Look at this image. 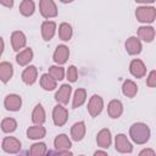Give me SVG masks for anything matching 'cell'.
Returning a JSON list of instances; mask_svg holds the SVG:
<instances>
[{"instance_id": "1", "label": "cell", "mask_w": 156, "mask_h": 156, "mask_svg": "<svg viewBox=\"0 0 156 156\" xmlns=\"http://www.w3.org/2000/svg\"><path fill=\"white\" fill-rule=\"evenodd\" d=\"M129 135H130V139L134 143H136L139 145L145 144L150 139V128L145 123L136 122L130 127Z\"/></svg>"}, {"instance_id": "2", "label": "cell", "mask_w": 156, "mask_h": 156, "mask_svg": "<svg viewBox=\"0 0 156 156\" xmlns=\"http://www.w3.org/2000/svg\"><path fill=\"white\" fill-rule=\"evenodd\" d=\"M135 17L141 23H152L156 17V9L152 6H140L135 11Z\"/></svg>"}, {"instance_id": "3", "label": "cell", "mask_w": 156, "mask_h": 156, "mask_svg": "<svg viewBox=\"0 0 156 156\" xmlns=\"http://www.w3.org/2000/svg\"><path fill=\"white\" fill-rule=\"evenodd\" d=\"M39 9L44 18H52L57 16V7L54 0H40Z\"/></svg>"}, {"instance_id": "4", "label": "cell", "mask_w": 156, "mask_h": 156, "mask_svg": "<svg viewBox=\"0 0 156 156\" xmlns=\"http://www.w3.org/2000/svg\"><path fill=\"white\" fill-rule=\"evenodd\" d=\"M52 119L55 126L62 127L68 119V111L62 105H56L52 111Z\"/></svg>"}, {"instance_id": "5", "label": "cell", "mask_w": 156, "mask_h": 156, "mask_svg": "<svg viewBox=\"0 0 156 156\" xmlns=\"http://www.w3.org/2000/svg\"><path fill=\"white\" fill-rule=\"evenodd\" d=\"M102 107H104V101H102V98L99 96V95H93L88 102V111H89V115L91 117H96L101 111H102Z\"/></svg>"}, {"instance_id": "6", "label": "cell", "mask_w": 156, "mask_h": 156, "mask_svg": "<svg viewBox=\"0 0 156 156\" xmlns=\"http://www.w3.org/2000/svg\"><path fill=\"white\" fill-rule=\"evenodd\" d=\"M2 150L9 154H17L21 150V141L13 136H6L2 140Z\"/></svg>"}, {"instance_id": "7", "label": "cell", "mask_w": 156, "mask_h": 156, "mask_svg": "<svg viewBox=\"0 0 156 156\" xmlns=\"http://www.w3.org/2000/svg\"><path fill=\"white\" fill-rule=\"evenodd\" d=\"M115 147L118 152L126 154V152H132L133 146L129 143V140L127 139V136L124 134H117L116 135V140H115Z\"/></svg>"}, {"instance_id": "8", "label": "cell", "mask_w": 156, "mask_h": 156, "mask_svg": "<svg viewBox=\"0 0 156 156\" xmlns=\"http://www.w3.org/2000/svg\"><path fill=\"white\" fill-rule=\"evenodd\" d=\"M5 108L9 111H18L22 106V99L17 94H10L4 100Z\"/></svg>"}, {"instance_id": "9", "label": "cell", "mask_w": 156, "mask_h": 156, "mask_svg": "<svg viewBox=\"0 0 156 156\" xmlns=\"http://www.w3.org/2000/svg\"><path fill=\"white\" fill-rule=\"evenodd\" d=\"M27 39L23 32L21 30H15L11 34V44H12V49L15 51H20L21 49H23L26 46Z\"/></svg>"}, {"instance_id": "10", "label": "cell", "mask_w": 156, "mask_h": 156, "mask_svg": "<svg viewBox=\"0 0 156 156\" xmlns=\"http://www.w3.org/2000/svg\"><path fill=\"white\" fill-rule=\"evenodd\" d=\"M129 71L135 78H143L146 74V67H145L144 62L141 60H139V58H135V60H133L130 62Z\"/></svg>"}, {"instance_id": "11", "label": "cell", "mask_w": 156, "mask_h": 156, "mask_svg": "<svg viewBox=\"0 0 156 156\" xmlns=\"http://www.w3.org/2000/svg\"><path fill=\"white\" fill-rule=\"evenodd\" d=\"M71 93H72L71 85H68V84H62V85L58 88V90L56 91L55 99H56V101H58L61 105H66V104H68Z\"/></svg>"}, {"instance_id": "12", "label": "cell", "mask_w": 156, "mask_h": 156, "mask_svg": "<svg viewBox=\"0 0 156 156\" xmlns=\"http://www.w3.org/2000/svg\"><path fill=\"white\" fill-rule=\"evenodd\" d=\"M69 56V50L66 45H58L54 52V61L57 65H63L68 60Z\"/></svg>"}, {"instance_id": "13", "label": "cell", "mask_w": 156, "mask_h": 156, "mask_svg": "<svg viewBox=\"0 0 156 156\" xmlns=\"http://www.w3.org/2000/svg\"><path fill=\"white\" fill-rule=\"evenodd\" d=\"M54 145H55V149L57 150L56 152H60V151H67L71 149L72 144H71V140L66 135V134H60L55 138L54 140Z\"/></svg>"}, {"instance_id": "14", "label": "cell", "mask_w": 156, "mask_h": 156, "mask_svg": "<svg viewBox=\"0 0 156 156\" xmlns=\"http://www.w3.org/2000/svg\"><path fill=\"white\" fill-rule=\"evenodd\" d=\"M126 50L129 55H138L141 51V43L140 39L136 37H130L126 41Z\"/></svg>"}, {"instance_id": "15", "label": "cell", "mask_w": 156, "mask_h": 156, "mask_svg": "<svg viewBox=\"0 0 156 156\" xmlns=\"http://www.w3.org/2000/svg\"><path fill=\"white\" fill-rule=\"evenodd\" d=\"M56 32V23L54 21H45L41 24V35L44 40H50L55 35Z\"/></svg>"}, {"instance_id": "16", "label": "cell", "mask_w": 156, "mask_h": 156, "mask_svg": "<svg viewBox=\"0 0 156 156\" xmlns=\"http://www.w3.org/2000/svg\"><path fill=\"white\" fill-rule=\"evenodd\" d=\"M138 38L146 41V43H151L155 38V29L154 27L150 26H141L138 28Z\"/></svg>"}, {"instance_id": "17", "label": "cell", "mask_w": 156, "mask_h": 156, "mask_svg": "<svg viewBox=\"0 0 156 156\" xmlns=\"http://www.w3.org/2000/svg\"><path fill=\"white\" fill-rule=\"evenodd\" d=\"M111 132L106 128L101 129L99 133H98V136H96V143L100 147H104V149H107L110 145H111Z\"/></svg>"}, {"instance_id": "18", "label": "cell", "mask_w": 156, "mask_h": 156, "mask_svg": "<svg viewBox=\"0 0 156 156\" xmlns=\"http://www.w3.org/2000/svg\"><path fill=\"white\" fill-rule=\"evenodd\" d=\"M37 77H38V71L35 66H28L22 73V80L28 85L34 84L37 80Z\"/></svg>"}, {"instance_id": "19", "label": "cell", "mask_w": 156, "mask_h": 156, "mask_svg": "<svg viewBox=\"0 0 156 156\" xmlns=\"http://www.w3.org/2000/svg\"><path fill=\"white\" fill-rule=\"evenodd\" d=\"M123 112V105L119 100H111L107 106V113L111 118H118Z\"/></svg>"}, {"instance_id": "20", "label": "cell", "mask_w": 156, "mask_h": 156, "mask_svg": "<svg viewBox=\"0 0 156 156\" xmlns=\"http://www.w3.org/2000/svg\"><path fill=\"white\" fill-rule=\"evenodd\" d=\"M84 135H85V123L82 122V121L74 123L72 126V128H71V136H72V139L76 140V141H79V140H82L84 138Z\"/></svg>"}, {"instance_id": "21", "label": "cell", "mask_w": 156, "mask_h": 156, "mask_svg": "<svg viewBox=\"0 0 156 156\" xmlns=\"http://www.w3.org/2000/svg\"><path fill=\"white\" fill-rule=\"evenodd\" d=\"M45 134H46V130L44 127H41V124H35V126H32L27 129V136L29 139H33V140L41 139L45 136Z\"/></svg>"}, {"instance_id": "22", "label": "cell", "mask_w": 156, "mask_h": 156, "mask_svg": "<svg viewBox=\"0 0 156 156\" xmlns=\"http://www.w3.org/2000/svg\"><path fill=\"white\" fill-rule=\"evenodd\" d=\"M13 74V67L10 62H1L0 63V80L2 83H7Z\"/></svg>"}, {"instance_id": "23", "label": "cell", "mask_w": 156, "mask_h": 156, "mask_svg": "<svg viewBox=\"0 0 156 156\" xmlns=\"http://www.w3.org/2000/svg\"><path fill=\"white\" fill-rule=\"evenodd\" d=\"M32 58H33V51H32L30 48H27V49H24V50H21V51L17 54V56H16V61H17V63H18L20 66H26V65H28V63L32 61Z\"/></svg>"}, {"instance_id": "24", "label": "cell", "mask_w": 156, "mask_h": 156, "mask_svg": "<svg viewBox=\"0 0 156 156\" xmlns=\"http://www.w3.org/2000/svg\"><path fill=\"white\" fill-rule=\"evenodd\" d=\"M122 93L127 98H134L138 93V87L133 80L127 79V80H124V83L122 85Z\"/></svg>"}, {"instance_id": "25", "label": "cell", "mask_w": 156, "mask_h": 156, "mask_svg": "<svg viewBox=\"0 0 156 156\" xmlns=\"http://www.w3.org/2000/svg\"><path fill=\"white\" fill-rule=\"evenodd\" d=\"M87 100V91L83 88H79L74 91V96H73V101H72V106L73 108H77L79 106H82Z\"/></svg>"}, {"instance_id": "26", "label": "cell", "mask_w": 156, "mask_h": 156, "mask_svg": "<svg viewBox=\"0 0 156 156\" xmlns=\"http://www.w3.org/2000/svg\"><path fill=\"white\" fill-rule=\"evenodd\" d=\"M32 121L35 124H43L45 122V111L40 104H38L34 107L33 113H32Z\"/></svg>"}, {"instance_id": "27", "label": "cell", "mask_w": 156, "mask_h": 156, "mask_svg": "<svg viewBox=\"0 0 156 156\" xmlns=\"http://www.w3.org/2000/svg\"><path fill=\"white\" fill-rule=\"evenodd\" d=\"M34 10H35V4L33 0H23L20 5V12L26 17L32 16L34 13Z\"/></svg>"}, {"instance_id": "28", "label": "cell", "mask_w": 156, "mask_h": 156, "mask_svg": "<svg viewBox=\"0 0 156 156\" xmlns=\"http://www.w3.org/2000/svg\"><path fill=\"white\" fill-rule=\"evenodd\" d=\"M56 79L52 78L49 73H44L40 78V85L45 90H54L56 88Z\"/></svg>"}, {"instance_id": "29", "label": "cell", "mask_w": 156, "mask_h": 156, "mask_svg": "<svg viewBox=\"0 0 156 156\" xmlns=\"http://www.w3.org/2000/svg\"><path fill=\"white\" fill-rule=\"evenodd\" d=\"M72 34H73V30H72L71 24H68V23H61L60 24V27H58V37H60L61 40L68 41L72 38Z\"/></svg>"}, {"instance_id": "30", "label": "cell", "mask_w": 156, "mask_h": 156, "mask_svg": "<svg viewBox=\"0 0 156 156\" xmlns=\"http://www.w3.org/2000/svg\"><path fill=\"white\" fill-rule=\"evenodd\" d=\"M17 128V122L13 118H5L1 122V129L5 133H12Z\"/></svg>"}, {"instance_id": "31", "label": "cell", "mask_w": 156, "mask_h": 156, "mask_svg": "<svg viewBox=\"0 0 156 156\" xmlns=\"http://www.w3.org/2000/svg\"><path fill=\"white\" fill-rule=\"evenodd\" d=\"M29 154L32 156H43L46 154V145L44 143H35L30 146Z\"/></svg>"}, {"instance_id": "32", "label": "cell", "mask_w": 156, "mask_h": 156, "mask_svg": "<svg viewBox=\"0 0 156 156\" xmlns=\"http://www.w3.org/2000/svg\"><path fill=\"white\" fill-rule=\"evenodd\" d=\"M49 74L56 80H62L65 77V69L61 66H51L49 68Z\"/></svg>"}, {"instance_id": "33", "label": "cell", "mask_w": 156, "mask_h": 156, "mask_svg": "<svg viewBox=\"0 0 156 156\" xmlns=\"http://www.w3.org/2000/svg\"><path fill=\"white\" fill-rule=\"evenodd\" d=\"M66 76H67V79L69 82H76L77 80V77H78V72H77V68L74 66H69L67 72H66Z\"/></svg>"}, {"instance_id": "34", "label": "cell", "mask_w": 156, "mask_h": 156, "mask_svg": "<svg viewBox=\"0 0 156 156\" xmlns=\"http://www.w3.org/2000/svg\"><path fill=\"white\" fill-rule=\"evenodd\" d=\"M146 84H147V87H150V88L156 87V71H151V72H150L147 79H146Z\"/></svg>"}, {"instance_id": "35", "label": "cell", "mask_w": 156, "mask_h": 156, "mask_svg": "<svg viewBox=\"0 0 156 156\" xmlns=\"http://www.w3.org/2000/svg\"><path fill=\"white\" fill-rule=\"evenodd\" d=\"M140 156H144V155H149V156H155V151L154 150H150V149H146V150H143L140 151L139 154Z\"/></svg>"}, {"instance_id": "36", "label": "cell", "mask_w": 156, "mask_h": 156, "mask_svg": "<svg viewBox=\"0 0 156 156\" xmlns=\"http://www.w3.org/2000/svg\"><path fill=\"white\" fill-rule=\"evenodd\" d=\"M0 4L6 6V7H12L13 6V0H0Z\"/></svg>"}, {"instance_id": "37", "label": "cell", "mask_w": 156, "mask_h": 156, "mask_svg": "<svg viewBox=\"0 0 156 156\" xmlns=\"http://www.w3.org/2000/svg\"><path fill=\"white\" fill-rule=\"evenodd\" d=\"M4 48H5V44H4V40H2V38L0 37V56L2 55V51H4Z\"/></svg>"}, {"instance_id": "38", "label": "cell", "mask_w": 156, "mask_h": 156, "mask_svg": "<svg viewBox=\"0 0 156 156\" xmlns=\"http://www.w3.org/2000/svg\"><path fill=\"white\" fill-rule=\"evenodd\" d=\"M136 2H140V4H152L155 0H135Z\"/></svg>"}, {"instance_id": "39", "label": "cell", "mask_w": 156, "mask_h": 156, "mask_svg": "<svg viewBox=\"0 0 156 156\" xmlns=\"http://www.w3.org/2000/svg\"><path fill=\"white\" fill-rule=\"evenodd\" d=\"M94 155H96V156H98V155H107V152H106V151H95Z\"/></svg>"}, {"instance_id": "40", "label": "cell", "mask_w": 156, "mask_h": 156, "mask_svg": "<svg viewBox=\"0 0 156 156\" xmlns=\"http://www.w3.org/2000/svg\"><path fill=\"white\" fill-rule=\"evenodd\" d=\"M61 2H65V4H67V2H72L73 0H60Z\"/></svg>"}]
</instances>
